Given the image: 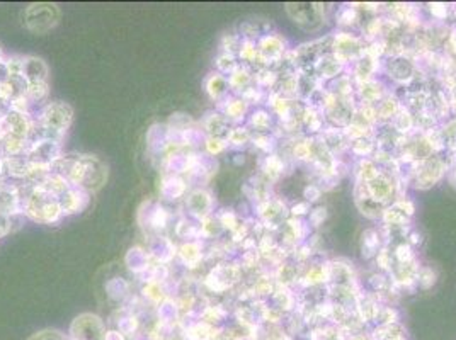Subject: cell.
I'll return each mask as SVG.
<instances>
[{"mask_svg":"<svg viewBox=\"0 0 456 340\" xmlns=\"http://www.w3.org/2000/svg\"><path fill=\"white\" fill-rule=\"evenodd\" d=\"M251 124L257 131H268L272 124V118L268 111H256L251 118Z\"/></svg>","mask_w":456,"mask_h":340,"instance_id":"26","label":"cell"},{"mask_svg":"<svg viewBox=\"0 0 456 340\" xmlns=\"http://www.w3.org/2000/svg\"><path fill=\"white\" fill-rule=\"evenodd\" d=\"M313 68L315 73L320 78L334 80V78H337L342 73L344 65L334 56V53H329V55L318 56L317 61H313Z\"/></svg>","mask_w":456,"mask_h":340,"instance_id":"9","label":"cell"},{"mask_svg":"<svg viewBox=\"0 0 456 340\" xmlns=\"http://www.w3.org/2000/svg\"><path fill=\"white\" fill-rule=\"evenodd\" d=\"M393 206H395L397 210H400L404 214H407L409 218H412L414 213H416V205H414V202L407 198L397 199V201L393 202Z\"/></svg>","mask_w":456,"mask_h":340,"instance_id":"35","label":"cell"},{"mask_svg":"<svg viewBox=\"0 0 456 340\" xmlns=\"http://www.w3.org/2000/svg\"><path fill=\"white\" fill-rule=\"evenodd\" d=\"M312 208H310V202H296V205H293L292 208H289V214H292V218H301L305 217V214H308Z\"/></svg>","mask_w":456,"mask_h":340,"instance_id":"40","label":"cell"},{"mask_svg":"<svg viewBox=\"0 0 456 340\" xmlns=\"http://www.w3.org/2000/svg\"><path fill=\"white\" fill-rule=\"evenodd\" d=\"M259 214L264 218V221H266L268 225H276V221H280L281 218L284 219L286 210H284V205L281 201L266 199V201L259 206Z\"/></svg>","mask_w":456,"mask_h":340,"instance_id":"12","label":"cell"},{"mask_svg":"<svg viewBox=\"0 0 456 340\" xmlns=\"http://www.w3.org/2000/svg\"><path fill=\"white\" fill-rule=\"evenodd\" d=\"M323 271H325V283L354 289V274H352L351 265L344 264L341 260H329L323 264Z\"/></svg>","mask_w":456,"mask_h":340,"instance_id":"5","label":"cell"},{"mask_svg":"<svg viewBox=\"0 0 456 340\" xmlns=\"http://www.w3.org/2000/svg\"><path fill=\"white\" fill-rule=\"evenodd\" d=\"M448 184H450L451 189L456 190V165L448 172Z\"/></svg>","mask_w":456,"mask_h":340,"instance_id":"43","label":"cell"},{"mask_svg":"<svg viewBox=\"0 0 456 340\" xmlns=\"http://www.w3.org/2000/svg\"><path fill=\"white\" fill-rule=\"evenodd\" d=\"M356 23H358V12H356L354 7L346 6V7H342V9L337 12V24H339V26L349 28V26H352V24H356Z\"/></svg>","mask_w":456,"mask_h":340,"instance_id":"27","label":"cell"},{"mask_svg":"<svg viewBox=\"0 0 456 340\" xmlns=\"http://www.w3.org/2000/svg\"><path fill=\"white\" fill-rule=\"evenodd\" d=\"M247 113V101H234L230 102L227 107V114L230 116V118H244V114Z\"/></svg>","mask_w":456,"mask_h":340,"instance_id":"32","label":"cell"},{"mask_svg":"<svg viewBox=\"0 0 456 340\" xmlns=\"http://www.w3.org/2000/svg\"><path fill=\"white\" fill-rule=\"evenodd\" d=\"M277 283L280 286H286V288H289V284L296 283L298 279V272H296V267L292 264H281L280 269H277Z\"/></svg>","mask_w":456,"mask_h":340,"instance_id":"23","label":"cell"},{"mask_svg":"<svg viewBox=\"0 0 456 340\" xmlns=\"http://www.w3.org/2000/svg\"><path fill=\"white\" fill-rule=\"evenodd\" d=\"M358 95L361 99V104H376V102H380L385 97L383 84H380L375 78L363 82L358 89Z\"/></svg>","mask_w":456,"mask_h":340,"instance_id":"11","label":"cell"},{"mask_svg":"<svg viewBox=\"0 0 456 340\" xmlns=\"http://www.w3.org/2000/svg\"><path fill=\"white\" fill-rule=\"evenodd\" d=\"M409 245H417V243H421V233H417V231H414V233L409 235Z\"/></svg>","mask_w":456,"mask_h":340,"instance_id":"44","label":"cell"},{"mask_svg":"<svg viewBox=\"0 0 456 340\" xmlns=\"http://www.w3.org/2000/svg\"><path fill=\"white\" fill-rule=\"evenodd\" d=\"M359 248H361L363 259H373L381 250V235L375 228H368L361 233L359 240Z\"/></svg>","mask_w":456,"mask_h":340,"instance_id":"10","label":"cell"},{"mask_svg":"<svg viewBox=\"0 0 456 340\" xmlns=\"http://www.w3.org/2000/svg\"><path fill=\"white\" fill-rule=\"evenodd\" d=\"M428 9L431 12V16H433L434 19H446L448 18V12H450V6H446V4H439V2H434V4H429Z\"/></svg>","mask_w":456,"mask_h":340,"instance_id":"37","label":"cell"},{"mask_svg":"<svg viewBox=\"0 0 456 340\" xmlns=\"http://www.w3.org/2000/svg\"><path fill=\"white\" fill-rule=\"evenodd\" d=\"M284 11L293 23L300 28L308 29V31H313L325 23V6H322V4L289 2L284 4Z\"/></svg>","mask_w":456,"mask_h":340,"instance_id":"2","label":"cell"},{"mask_svg":"<svg viewBox=\"0 0 456 340\" xmlns=\"http://www.w3.org/2000/svg\"><path fill=\"white\" fill-rule=\"evenodd\" d=\"M356 306H358V312L361 315L363 320L366 322L375 320L376 313H378L380 310L378 303L373 300L371 296H368V294H359L358 300H356Z\"/></svg>","mask_w":456,"mask_h":340,"instance_id":"15","label":"cell"},{"mask_svg":"<svg viewBox=\"0 0 456 340\" xmlns=\"http://www.w3.org/2000/svg\"><path fill=\"white\" fill-rule=\"evenodd\" d=\"M301 124L308 128V131H312V133L323 131L322 130V128H323V118H322L320 111H318L317 107H313V106L305 107L304 114H301Z\"/></svg>","mask_w":456,"mask_h":340,"instance_id":"17","label":"cell"},{"mask_svg":"<svg viewBox=\"0 0 456 340\" xmlns=\"http://www.w3.org/2000/svg\"><path fill=\"white\" fill-rule=\"evenodd\" d=\"M293 157L300 162L312 160V147H310V140H304V142H298L293 148Z\"/></svg>","mask_w":456,"mask_h":340,"instance_id":"29","label":"cell"},{"mask_svg":"<svg viewBox=\"0 0 456 340\" xmlns=\"http://www.w3.org/2000/svg\"><path fill=\"white\" fill-rule=\"evenodd\" d=\"M252 77L246 68H237L230 77V84L234 87H247L251 84Z\"/></svg>","mask_w":456,"mask_h":340,"instance_id":"31","label":"cell"},{"mask_svg":"<svg viewBox=\"0 0 456 340\" xmlns=\"http://www.w3.org/2000/svg\"><path fill=\"white\" fill-rule=\"evenodd\" d=\"M351 152L354 153V155L366 159V157H370V155H373V153H375V143H373L368 136L366 138L356 140V142L351 143Z\"/></svg>","mask_w":456,"mask_h":340,"instance_id":"25","label":"cell"},{"mask_svg":"<svg viewBox=\"0 0 456 340\" xmlns=\"http://www.w3.org/2000/svg\"><path fill=\"white\" fill-rule=\"evenodd\" d=\"M272 298H275L277 308L283 310V312H288L295 306V294L289 291V288H286V286H276Z\"/></svg>","mask_w":456,"mask_h":340,"instance_id":"18","label":"cell"},{"mask_svg":"<svg viewBox=\"0 0 456 340\" xmlns=\"http://www.w3.org/2000/svg\"><path fill=\"white\" fill-rule=\"evenodd\" d=\"M354 202L363 217H366L370 219H378V218H381V214H383L385 208L381 205H378V202H376L375 199L370 196V193H368L366 184H364V182H359V181L356 182Z\"/></svg>","mask_w":456,"mask_h":340,"instance_id":"6","label":"cell"},{"mask_svg":"<svg viewBox=\"0 0 456 340\" xmlns=\"http://www.w3.org/2000/svg\"><path fill=\"white\" fill-rule=\"evenodd\" d=\"M318 138L322 140V143L325 145L327 150H329L330 153L341 152L342 148H346V145H347L346 135H344V131L339 130V128H329V130H323L322 135L318 136Z\"/></svg>","mask_w":456,"mask_h":340,"instance_id":"13","label":"cell"},{"mask_svg":"<svg viewBox=\"0 0 456 340\" xmlns=\"http://www.w3.org/2000/svg\"><path fill=\"white\" fill-rule=\"evenodd\" d=\"M381 219L387 226H407L410 218L407 214L402 213L400 210H397L395 206H390V208L383 210V214H381Z\"/></svg>","mask_w":456,"mask_h":340,"instance_id":"19","label":"cell"},{"mask_svg":"<svg viewBox=\"0 0 456 340\" xmlns=\"http://www.w3.org/2000/svg\"><path fill=\"white\" fill-rule=\"evenodd\" d=\"M438 281V274L433 267H419L417 272V286L421 289H431Z\"/></svg>","mask_w":456,"mask_h":340,"instance_id":"24","label":"cell"},{"mask_svg":"<svg viewBox=\"0 0 456 340\" xmlns=\"http://www.w3.org/2000/svg\"><path fill=\"white\" fill-rule=\"evenodd\" d=\"M400 107H402L400 102L397 101L395 97H392V95H385L380 102H376L375 104L376 119H390V121H392V118L399 113Z\"/></svg>","mask_w":456,"mask_h":340,"instance_id":"14","label":"cell"},{"mask_svg":"<svg viewBox=\"0 0 456 340\" xmlns=\"http://www.w3.org/2000/svg\"><path fill=\"white\" fill-rule=\"evenodd\" d=\"M257 80L263 87H272L277 82V73L272 72V70H263L257 75Z\"/></svg>","mask_w":456,"mask_h":340,"instance_id":"39","label":"cell"},{"mask_svg":"<svg viewBox=\"0 0 456 340\" xmlns=\"http://www.w3.org/2000/svg\"><path fill=\"white\" fill-rule=\"evenodd\" d=\"M390 123H392L393 130L399 131V133H404L405 135V133H409L414 126H416V118L410 114V111L407 109V107H400L399 113L393 116L392 121Z\"/></svg>","mask_w":456,"mask_h":340,"instance_id":"16","label":"cell"},{"mask_svg":"<svg viewBox=\"0 0 456 340\" xmlns=\"http://www.w3.org/2000/svg\"><path fill=\"white\" fill-rule=\"evenodd\" d=\"M439 131H441L445 143L451 145V147H455V145H456V119H455V121L446 123V126L443 128V130H439Z\"/></svg>","mask_w":456,"mask_h":340,"instance_id":"34","label":"cell"},{"mask_svg":"<svg viewBox=\"0 0 456 340\" xmlns=\"http://www.w3.org/2000/svg\"><path fill=\"white\" fill-rule=\"evenodd\" d=\"M364 184H366L370 196L375 199L378 205L383 206V208L387 202L392 201V198L395 196L397 193V184H393L392 177H388L385 172H380V176H376L375 179H371L370 182H364Z\"/></svg>","mask_w":456,"mask_h":340,"instance_id":"4","label":"cell"},{"mask_svg":"<svg viewBox=\"0 0 456 340\" xmlns=\"http://www.w3.org/2000/svg\"><path fill=\"white\" fill-rule=\"evenodd\" d=\"M450 47L456 51V28L453 29V31H451V35H450Z\"/></svg>","mask_w":456,"mask_h":340,"instance_id":"45","label":"cell"},{"mask_svg":"<svg viewBox=\"0 0 456 340\" xmlns=\"http://www.w3.org/2000/svg\"><path fill=\"white\" fill-rule=\"evenodd\" d=\"M380 172L381 170L378 165H376V162L370 159H363L359 162L358 170H356L359 182H370L371 179H375L376 176H380Z\"/></svg>","mask_w":456,"mask_h":340,"instance_id":"20","label":"cell"},{"mask_svg":"<svg viewBox=\"0 0 456 340\" xmlns=\"http://www.w3.org/2000/svg\"><path fill=\"white\" fill-rule=\"evenodd\" d=\"M322 196V188L317 184H308L306 188L304 189V198L306 202H315L318 201Z\"/></svg>","mask_w":456,"mask_h":340,"instance_id":"38","label":"cell"},{"mask_svg":"<svg viewBox=\"0 0 456 340\" xmlns=\"http://www.w3.org/2000/svg\"><path fill=\"white\" fill-rule=\"evenodd\" d=\"M332 53L334 56L341 61L342 65H346L347 61L358 60L364 55V48L361 44V40L356 38L354 35L349 32H337L334 36L332 41Z\"/></svg>","mask_w":456,"mask_h":340,"instance_id":"3","label":"cell"},{"mask_svg":"<svg viewBox=\"0 0 456 340\" xmlns=\"http://www.w3.org/2000/svg\"><path fill=\"white\" fill-rule=\"evenodd\" d=\"M393 259H395L397 264H412L417 262L416 254H414L412 245H409L407 242H402L399 245L393 248Z\"/></svg>","mask_w":456,"mask_h":340,"instance_id":"22","label":"cell"},{"mask_svg":"<svg viewBox=\"0 0 456 340\" xmlns=\"http://www.w3.org/2000/svg\"><path fill=\"white\" fill-rule=\"evenodd\" d=\"M387 73L395 82L405 84V82L412 80L414 75H416V66H414V63L409 60V58L395 55L387 61Z\"/></svg>","mask_w":456,"mask_h":340,"instance_id":"7","label":"cell"},{"mask_svg":"<svg viewBox=\"0 0 456 340\" xmlns=\"http://www.w3.org/2000/svg\"><path fill=\"white\" fill-rule=\"evenodd\" d=\"M286 41L277 35H266L259 41V56L264 61H280L284 56Z\"/></svg>","mask_w":456,"mask_h":340,"instance_id":"8","label":"cell"},{"mask_svg":"<svg viewBox=\"0 0 456 340\" xmlns=\"http://www.w3.org/2000/svg\"><path fill=\"white\" fill-rule=\"evenodd\" d=\"M240 56L246 61L256 60V58L259 56V48H257L252 41H246V43L242 44V49H240Z\"/></svg>","mask_w":456,"mask_h":340,"instance_id":"36","label":"cell"},{"mask_svg":"<svg viewBox=\"0 0 456 340\" xmlns=\"http://www.w3.org/2000/svg\"><path fill=\"white\" fill-rule=\"evenodd\" d=\"M208 147H210V150L213 152V153H218V152H222V150H223V147H225V145H223V143L220 142V140H217V138H210V140H208Z\"/></svg>","mask_w":456,"mask_h":340,"instance_id":"42","label":"cell"},{"mask_svg":"<svg viewBox=\"0 0 456 340\" xmlns=\"http://www.w3.org/2000/svg\"><path fill=\"white\" fill-rule=\"evenodd\" d=\"M376 264H378L380 269H383V271H390L392 272L393 269V254H390L387 247H381V250L376 254Z\"/></svg>","mask_w":456,"mask_h":340,"instance_id":"30","label":"cell"},{"mask_svg":"<svg viewBox=\"0 0 456 340\" xmlns=\"http://www.w3.org/2000/svg\"><path fill=\"white\" fill-rule=\"evenodd\" d=\"M446 172H448V162L439 155H433L422 162H416V170H412L416 189H421V190L431 189L446 176Z\"/></svg>","mask_w":456,"mask_h":340,"instance_id":"1","label":"cell"},{"mask_svg":"<svg viewBox=\"0 0 456 340\" xmlns=\"http://www.w3.org/2000/svg\"><path fill=\"white\" fill-rule=\"evenodd\" d=\"M284 170L283 160L277 155H268L266 160H264V174L268 176L269 181H277L281 177Z\"/></svg>","mask_w":456,"mask_h":340,"instance_id":"21","label":"cell"},{"mask_svg":"<svg viewBox=\"0 0 456 340\" xmlns=\"http://www.w3.org/2000/svg\"><path fill=\"white\" fill-rule=\"evenodd\" d=\"M327 218H329V211H327L325 206H315L308 213V225L318 228L327 221Z\"/></svg>","mask_w":456,"mask_h":340,"instance_id":"28","label":"cell"},{"mask_svg":"<svg viewBox=\"0 0 456 340\" xmlns=\"http://www.w3.org/2000/svg\"><path fill=\"white\" fill-rule=\"evenodd\" d=\"M210 94L213 95V97H220V95L222 94H225V90H227V80L223 77H220V75H215L213 78H211V82H210Z\"/></svg>","mask_w":456,"mask_h":340,"instance_id":"33","label":"cell"},{"mask_svg":"<svg viewBox=\"0 0 456 340\" xmlns=\"http://www.w3.org/2000/svg\"><path fill=\"white\" fill-rule=\"evenodd\" d=\"M248 140V133L244 128H235L230 133V142L235 145H244Z\"/></svg>","mask_w":456,"mask_h":340,"instance_id":"41","label":"cell"}]
</instances>
